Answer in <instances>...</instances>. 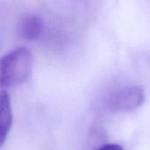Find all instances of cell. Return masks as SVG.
Returning <instances> with one entry per match:
<instances>
[{"label":"cell","mask_w":150,"mask_h":150,"mask_svg":"<svg viewBox=\"0 0 150 150\" xmlns=\"http://www.w3.org/2000/svg\"><path fill=\"white\" fill-rule=\"evenodd\" d=\"M33 54L24 47H17L5 54L0 62V83L3 88L18 86L32 75Z\"/></svg>","instance_id":"cell-1"},{"label":"cell","mask_w":150,"mask_h":150,"mask_svg":"<svg viewBox=\"0 0 150 150\" xmlns=\"http://www.w3.org/2000/svg\"><path fill=\"white\" fill-rule=\"evenodd\" d=\"M43 29L41 18L35 14H25L18 21L17 31L18 35L25 40H33L40 37Z\"/></svg>","instance_id":"cell-3"},{"label":"cell","mask_w":150,"mask_h":150,"mask_svg":"<svg viewBox=\"0 0 150 150\" xmlns=\"http://www.w3.org/2000/svg\"><path fill=\"white\" fill-rule=\"evenodd\" d=\"M12 125L11 105L9 94L2 90L1 91V108H0V142L1 147L4 145Z\"/></svg>","instance_id":"cell-4"},{"label":"cell","mask_w":150,"mask_h":150,"mask_svg":"<svg viewBox=\"0 0 150 150\" xmlns=\"http://www.w3.org/2000/svg\"><path fill=\"white\" fill-rule=\"evenodd\" d=\"M145 102V93L142 87L132 85L114 92L109 99V106L113 111L132 112Z\"/></svg>","instance_id":"cell-2"},{"label":"cell","mask_w":150,"mask_h":150,"mask_svg":"<svg viewBox=\"0 0 150 150\" xmlns=\"http://www.w3.org/2000/svg\"><path fill=\"white\" fill-rule=\"evenodd\" d=\"M97 150H124L123 147L116 143H106L101 145Z\"/></svg>","instance_id":"cell-5"}]
</instances>
